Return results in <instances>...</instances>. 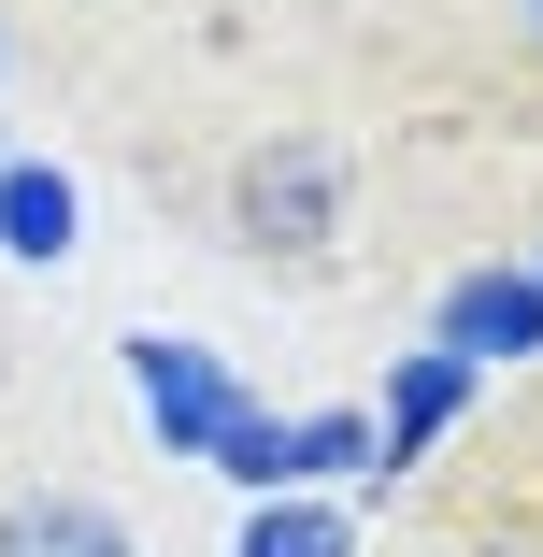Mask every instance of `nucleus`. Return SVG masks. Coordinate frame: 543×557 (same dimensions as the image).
I'll return each instance as SVG.
<instances>
[{
    "label": "nucleus",
    "instance_id": "1",
    "mask_svg": "<svg viewBox=\"0 0 543 557\" xmlns=\"http://www.w3.org/2000/svg\"><path fill=\"white\" fill-rule=\"evenodd\" d=\"M330 230H344V158L330 144H258L244 172H230V244L244 258H330Z\"/></svg>",
    "mask_w": 543,
    "mask_h": 557
},
{
    "label": "nucleus",
    "instance_id": "2",
    "mask_svg": "<svg viewBox=\"0 0 543 557\" xmlns=\"http://www.w3.org/2000/svg\"><path fill=\"white\" fill-rule=\"evenodd\" d=\"M129 386H144V414H158V458H214L258 400L230 386V358L214 344H172V329H129Z\"/></svg>",
    "mask_w": 543,
    "mask_h": 557
},
{
    "label": "nucleus",
    "instance_id": "3",
    "mask_svg": "<svg viewBox=\"0 0 543 557\" xmlns=\"http://www.w3.org/2000/svg\"><path fill=\"white\" fill-rule=\"evenodd\" d=\"M429 344H444L458 372H501V358H543V272H458L444 286V329H429Z\"/></svg>",
    "mask_w": 543,
    "mask_h": 557
},
{
    "label": "nucleus",
    "instance_id": "4",
    "mask_svg": "<svg viewBox=\"0 0 543 557\" xmlns=\"http://www.w3.org/2000/svg\"><path fill=\"white\" fill-rule=\"evenodd\" d=\"M0 557H144V543L86 486H15V500H0Z\"/></svg>",
    "mask_w": 543,
    "mask_h": 557
},
{
    "label": "nucleus",
    "instance_id": "5",
    "mask_svg": "<svg viewBox=\"0 0 543 557\" xmlns=\"http://www.w3.org/2000/svg\"><path fill=\"white\" fill-rule=\"evenodd\" d=\"M458 400H472V372H458L444 344H415V358L386 372V414H372V443H386V472H400V458H429V443L458 429Z\"/></svg>",
    "mask_w": 543,
    "mask_h": 557
},
{
    "label": "nucleus",
    "instance_id": "6",
    "mask_svg": "<svg viewBox=\"0 0 543 557\" xmlns=\"http://www.w3.org/2000/svg\"><path fill=\"white\" fill-rule=\"evenodd\" d=\"M86 230H72V172H44V158H0V258H29V272H58Z\"/></svg>",
    "mask_w": 543,
    "mask_h": 557
},
{
    "label": "nucleus",
    "instance_id": "7",
    "mask_svg": "<svg viewBox=\"0 0 543 557\" xmlns=\"http://www.w3.org/2000/svg\"><path fill=\"white\" fill-rule=\"evenodd\" d=\"M230 557H358V515L344 500H258Z\"/></svg>",
    "mask_w": 543,
    "mask_h": 557
},
{
    "label": "nucleus",
    "instance_id": "8",
    "mask_svg": "<svg viewBox=\"0 0 543 557\" xmlns=\"http://www.w3.org/2000/svg\"><path fill=\"white\" fill-rule=\"evenodd\" d=\"M0 372H15V344H0Z\"/></svg>",
    "mask_w": 543,
    "mask_h": 557
}]
</instances>
